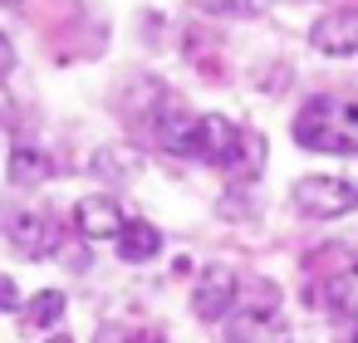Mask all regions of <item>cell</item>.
<instances>
[{
    "mask_svg": "<svg viewBox=\"0 0 358 343\" xmlns=\"http://www.w3.org/2000/svg\"><path fill=\"white\" fill-rule=\"evenodd\" d=\"M152 138L172 152V157H192V138H196V118L187 103L167 98L162 108H152Z\"/></svg>",
    "mask_w": 358,
    "mask_h": 343,
    "instance_id": "7",
    "label": "cell"
},
{
    "mask_svg": "<svg viewBox=\"0 0 358 343\" xmlns=\"http://www.w3.org/2000/svg\"><path fill=\"white\" fill-rule=\"evenodd\" d=\"M15 309H25V299H20V284H15L10 275H0V314H15Z\"/></svg>",
    "mask_w": 358,
    "mask_h": 343,
    "instance_id": "15",
    "label": "cell"
},
{
    "mask_svg": "<svg viewBox=\"0 0 358 343\" xmlns=\"http://www.w3.org/2000/svg\"><path fill=\"white\" fill-rule=\"evenodd\" d=\"M123 343H162V333L157 328H133V333H123Z\"/></svg>",
    "mask_w": 358,
    "mask_h": 343,
    "instance_id": "18",
    "label": "cell"
},
{
    "mask_svg": "<svg viewBox=\"0 0 358 343\" xmlns=\"http://www.w3.org/2000/svg\"><path fill=\"white\" fill-rule=\"evenodd\" d=\"M6 177H10V187H45L50 177H55V162H50V152L45 147H30V143H15L10 147V162H6Z\"/></svg>",
    "mask_w": 358,
    "mask_h": 343,
    "instance_id": "10",
    "label": "cell"
},
{
    "mask_svg": "<svg viewBox=\"0 0 358 343\" xmlns=\"http://www.w3.org/2000/svg\"><path fill=\"white\" fill-rule=\"evenodd\" d=\"M334 333H338V343H358V309L353 314H338L334 319Z\"/></svg>",
    "mask_w": 358,
    "mask_h": 343,
    "instance_id": "16",
    "label": "cell"
},
{
    "mask_svg": "<svg viewBox=\"0 0 358 343\" xmlns=\"http://www.w3.org/2000/svg\"><path fill=\"white\" fill-rule=\"evenodd\" d=\"M265 152H270V147H265V138H260V133H250V128H241V143H236V152L226 157V167H221V172H226L231 182H255V177H260V167H265Z\"/></svg>",
    "mask_w": 358,
    "mask_h": 343,
    "instance_id": "12",
    "label": "cell"
},
{
    "mask_svg": "<svg viewBox=\"0 0 358 343\" xmlns=\"http://www.w3.org/2000/svg\"><path fill=\"white\" fill-rule=\"evenodd\" d=\"M15 69V45H10V35L6 30H0V79H6Z\"/></svg>",
    "mask_w": 358,
    "mask_h": 343,
    "instance_id": "17",
    "label": "cell"
},
{
    "mask_svg": "<svg viewBox=\"0 0 358 343\" xmlns=\"http://www.w3.org/2000/svg\"><path fill=\"white\" fill-rule=\"evenodd\" d=\"M6 6H15V0H6Z\"/></svg>",
    "mask_w": 358,
    "mask_h": 343,
    "instance_id": "21",
    "label": "cell"
},
{
    "mask_svg": "<svg viewBox=\"0 0 358 343\" xmlns=\"http://www.w3.org/2000/svg\"><path fill=\"white\" fill-rule=\"evenodd\" d=\"M241 143V128L221 113H201L196 118V138H192V157L196 162H211V167H226V157L236 152Z\"/></svg>",
    "mask_w": 358,
    "mask_h": 343,
    "instance_id": "6",
    "label": "cell"
},
{
    "mask_svg": "<svg viewBox=\"0 0 358 343\" xmlns=\"http://www.w3.org/2000/svg\"><path fill=\"white\" fill-rule=\"evenodd\" d=\"M236 304H241V279H236V270H231V265H206V270L196 275V284H192V314H196L201 323H221V319L236 314Z\"/></svg>",
    "mask_w": 358,
    "mask_h": 343,
    "instance_id": "3",
    "label": "cell"
},
{
    "mask_svg": "<svg viewBox=\"0 0 358 343\" xmlns=\"http://www.w3.org/2000/svg\"><path fill=\"white\" fill-rule=\"evenodd\" d=\"M289 196L309 221H338V216L358 211V187L348 177H299Z\"/></svg>",
    "mask_w": 358,
    "mask_h": 343,
    "instance_id": "2",
    "label": "cell"
},
{
    "mask_svg": "<svg viewBox=\"0 0 358 343\" xmlns=\"http://www.w3.org/2000/svg\"><path fill=\"white\" fill-rule=\"evenodd\" d=\"M128 226V216L118 211L113 196H84L74 206V231L84 240H118V231Z\"/></svg>",
    "mask_w": 358,
    "mask_h": 343,
    "instance_id": "8",
    "label": "cell"
},
{
    "mask_svg": "<svg viewBox=\"0 0 358 343\" xmlns=\"http://www.w3.org/2000/svg\"><path fill=\"white\" fill-rule=\"evenodd\" d=\"M10 108H15V103H10V94H6V84H0V123H6V118H10Z\"/></svg>",
    "mask_w": 358,
    "mask_h": 343,
    "instance_id": "19",
    "label": "cell"
},
{
    "mask_svg": "<svg viewBox=\"0 0 358 343\" xmlns=\"http://www.w3.org/2000/svg\"><path fill=\"white\" fill-rule=\"evenodd\" d=\"M309 45L319 54H334V59L358 54V6H343V10H329L324 20H314L309 25Z\"/></svg>",
    "mask_w": 358,
    "mask_h": 343,
    "instance_id": "5",
    "label": "cell"
},
{
    "mask_svg": "<svg viewBox=\"0 0 358 343\" xmlns=\"http://www.w3.org/2000/svg\"><path fill=\"white\" fill-rule=\"evenodd\" d=\"M59 221L50 216V211H10L6 216V240L25 255V260H45V255H55L59 250Z\"/></svg>",
    "mask_w": 358,
    "mask_h": 343,
    "instance_id": "4",
    "label": "cell"
},
{
    "mask_svg": "<svg viewBox=\"0 0 358 343\" xmlns=\"http://www.w3.org/2000/svg\"><path fill=\"white\" fill-rule=\"evenodd\" d=\"M226 343H289V323L265 309H236L226 319Z\"/></svg>",
    "mask_w": 358,
    "mask_h": 343,
    "instance_id": "9",
    "label": "cell"
},
{
    "mask_svg": "<svg viewBox=\"0 0 358 343\" xmlns=\"http://www.w3.org/2000/svg\"><path fill=\"white\" fill-rule=\"evenodd\" d=\"M45 343H74V338H69V333H55V338H45Z\"/></svg>",
    "mask_w": 358,
    "mask_h": 343,
    "instance_id": "20",
    "label": "cell"
},
{
    "mask_svg": "<svg viewBox=\"0 0 358 343\" xmlns=\"http://www.w3.org/2000/svg\"><path fill=\"white\" fill-rule=\"evenodd\" d=\"M201 10H211V15H255L260 0H201Z\"/></svg>",
    "mask_w": 358,
    "mask_h": 343,
    "instance_id": "14",
    "label": "cell"
},
{
    "mask_svg": "<svg viewBox=\"0 0 358 343\" xmlns=\"http://www.w3.org/2000/svg\"><path fill=\"white\" fill-rule=\"evenodd\" d=\"M353 108H358V103H353Z\"/></svg>",
    "mask_w": 358,
    "mask_h": 343,
    "instance_id": "22",
    "label": "cell"
},
{
    "mask_svg": "<svg viewBox=\"0 0 358 343\" xmlns=\"http://www.w3.org/2000/svg\"><path fill=\"white\" fill-rule=\"evenodd\" d=\"M294 143L304 152H334V157H358V108L319 94L294 113Z\"/></svg>",
    "mask_w": 358,
    "mask_h": 343,
    "instance_id": "1",
    "label": "cell"
},
{
    "mask_svg": "<svg viewBox=\"0 0 358 343\" xmlns=\"http://www.w3.org/2000/svg\"><path fill=\"white\" fill-rule=\"evenodd\" d=\"M113 245H118V260H123V265H148V260H157V250H162V231H157L152 221H128Z\"/></svg>",
    "mask_w": 358,
    "mask_h": 343,
    "instance_id": "11",
    "label": "cell"
},
{
    "mask_svg": "<svg viewBox=\"0 0 358 343\" xmlns=\"http://www.w3.org/2000/svg\"><path fill=\"white\" fill-rule=\"evenodd\" d=\"M64 309H69V299H64V289H35V299H25V309H20V323L35 333V328H55L59 319H64Z\"/></svg>",
    "mask_w": 358,
    "mask_h": 343,
    "instance_id": "13",
    "label": "cell"
}]
</instances>
